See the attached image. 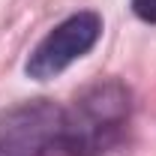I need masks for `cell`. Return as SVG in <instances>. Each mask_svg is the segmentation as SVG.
Returning <instances> with one entry per match:
<instances>
[{
    "instance_id": "obj_2",
    "label": "cell",
    "mask_w": 156,
    "mask_h": 156,
    "mask_svg": "<svg viewBox=\"0 0 156 156\" xmlns=\"http://www.w3.org/2000/svg\"><path fill=\"white\" fill-rule=\"evenodd\" d=\"M63 108L33 99L0 114V156H48L60 150Z\"/></svg>"
},
{
    "instance_id": "obj_3",
    "label": "cell",
    "mask_w": 156,
    "mask_h": 156,
    "mask_svg": "<svg viewBox=\"0 0 156 156\" xmlns=\"http://www.w3.org/2000/svg\"><path fill=\"white\" fill-rule=\"evenodd\" d=\"M99 33H102V18L96 12L69 15L33 48V54L27 60V75L36 81H48V78L60 75L69 63L84 57L96 45Z\"/></svg>"
},
{
    "instance_id": "obj_4",
    "label": "cell",
    "mask_w": 156,
    "mask_h": 156,
    "mask_svg": "<svg viewBox=\"0 0 156 156\" xmlns=\"http://www.w3.org/2000/svg\"><path fill=\"white\" fill-rule=\"evenodd\" d=\"M132 9L141 21L147 24H156V0H132Z\"/></svg>"
},
{
    "instance_id": "obj_1",
    "label": "cell",
    "mask_w": 156,
    "mask_h": 156,
    "mask_svg": "<svg viewBox=\"0 0 156 156\" xmlns=\"http://www.w3.org/2000/svg\"><path fill=\"white\" fill-rule=\"evenodd\" d=\"M129 90L120 81H99L87 87L63 111L60 150L69 156H102L114 147L129 120Z\"/></svg>"
}]
</instances>
